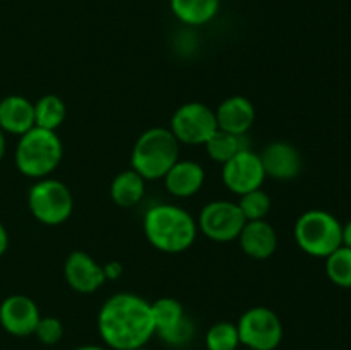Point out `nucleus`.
<instances>
[{
    "instance_id": "nucleus-1",
    "label": "nucleus",
    "mask_w": 351,
    "mask_h": 350,
    "mask_svg": "<svg viewBox=\"0 0 351 350\" xmlns=\"http://www.w3.org/2000/svg\"><path fill=\"white\" fill-rule=\"evenodd\" d=\"M98 333L106 349L134 350L154 336L151 302L130 292L106 299L98 312Z\"/></svg>"
},
{
    "instance_id": "nucleus-2",
    "label": "nucleus",
    "mask_w": 351,
    "mask_h": 350,
    "mask_svg": "<svg viewBox=\"0 0 351 350\" xmlns=\"http://www.w3.org/2000/svg\"><path fill=\"white\" fill-rule=\"evenodd\" d=\"M143 230L147 242L165 254H180L191 249L197 237V220L182 206L160 202L146 211Z\"/></svg>"
},
{
    "instance_id": "nucleus-3",
    "label": "nucleus",
    "mask_w": 351,
    "mask_h": 350,
    "mask_svg": "<svg viewBox=\"0 0 351 350\" xmlns=\"http://www.w3.org/2000/svg\"><path fill=\"white\" fill-rule=\"evenodd\" d=\"M180 160V143L167 127H151L137 137L132 148L130 165L141 177L161 180Z\"/></svg>"
},
{
    "instance_id": "nucleus-4",
    "label": "nucleus",
    "mask_w": 351,
    "mask_h": 350,
    "mask_svg": "<svg viewBox=\"0 0 351 350\" xmlns=\"http://www.w3.org/2000/svg\"><path fill=\"white\" fill-rule=\"evenodd\" d=\"M62 158L64 146L58 134L40 127H33L19 136L14 154L17 170L34 180L50 177L60 165Z\"/></svg>"
},
{
    "instance_id": "nucleus-5",
    "label": "nucleus",
    "mask_w": 351,
    "mask_h": 350,
    "mask_svg": "<svg viewBox=\"0 0 351 350\" xmlns=\"http://www.w3.org/2000/svg\"><path fill=\"white\" fill-rule=\"evenodd\" d=\"M295 242L312 257H328L343 246V225L332 213L308 209L298 216L293 229Z\"/></svg>"
},
{
    "instance_id": "nucleus-6",
    "label": "nucleus",
    "mask_w": 351,
    "mask_h": 350,
    "mask_svg": "<svg viewBox=\"0 0 351 350\" xmlns=\"http://www.w3.org/2000/svg\"><path fill=\"white\" fill-rule=\"evenodd\" d=\"M27 206L34 218L48 226L67 222L74 211V198L67 185L58 178H38L27 192Z\"/></svg>"
},
{
    "instance_id": "nucleus-7",
    "label": "nucleus",
    "mask_w": 351,
    "mask_h": 350,
    "mask_svg": "<svg viewBox=\"0 0 351 350\" xmlns=\"http://www.w3.org/2000/svg\"><path fill=\"white\" fill-rule=\"evenodd\" d=\"M240 343L247 350H276L283 342V323L273 309L266 305L250 307L237 323Z\"/></svg>"
},
{
    "instance_id": "nucleus-8",
    "label": "nucleus",
    "mask_w": 351,
    "mask_h": 350,
    "mask_svg": "<svg viewBox=\"0 0 351 350\" xmlns=\"http://www.w3.org/2000/svg\"><path fill=\"white\" fill-rule=\"evenodd\" d=\"M168 129L180 144L201 146L218 130L216 113L201 102H187L173 112Z\"/></svg>"
},
{
    "instance_id": "nucleus-9",
    "label": "nucleus",
    "mask_w": 351,
    "mask_h": 350,
    "mask_svg": "<svg viewBox=\"0 0 351 350\" xmlns=\"http://www.w3.org/2000/svg\"><path fill=\"white\" fill-rule=\"evenodd\" d=\"M245 222V216L242 215L237 202L218 199L209 201L201 209L197 229L213 242H232L239 239Z\"/></svg>"
},
{
    "instance_id": "nucleus-10",
    "label": "nucleus",
    "mask_w": 351,
    "mask_h": 350,
    "mask_svg": "<svg viewBox=\"0 0 351 350\" xmlns=\"http://www.w3.org/2000/svg\"><path fill=\"white\" fill-rule=\"evenodd\" d=\"M221 178L230 192L242 196L254 189L263 187L264 180H266V172H264L259 154L247 148L232 160L223 163Z\"/></svg>"
},
{
    "instance_id": "nucleus-11",
    "label": "nucleus",
    "mask_w": 351,
    "mask_h": 350,
    "mask_svg": "<svg viewBox=\"0 0 351 350\" xmlns=\"http://www.w3.org/2000/svg\"><path fill=\"white\" fill-rule=\"evenodd\" d=\"M40 319V307L27 295H9L0 304V326L12 336L23 338V336L34 335Z\"/></svg>"
},
{
    "instance_id": "nucleus-12",
    "label": "nucleus",
    "mask_w": 351,
    "mask_h": 350,
    "mask_svg": "<svg viewBox=\"0 0 351 350\" xmlns=\"http://www.w3.org/2000/svg\"><path fill=\"white\" fill-rule=\"evenodd\" d=\"M266 177L274 180H293L300 175L304 161L297 148L288 141H273L259 153Z\"/></svg>"
},
{
    "instance_id": "nucleus-13",
    "label": "nucleus",
    "mask_w": 351,
    "mask_h": 350,
    "mask_svg": "<svg viewBox=\"0 0 351 350\" xmlns=\"http://www.w3.org/2000/svg\"><path fill=\"white\" fill-rule=\"evenodd\" d=\"M65 281L79 294H93L106 281L105 270L84 250H74L64 263Z\"/></svg>"
},
{
    "instance_id": "nucleus-14",
    "label": "nucleus",
    "mask_w": 351,
    "mask_h": 350,
    "mask_svg": "<svg viewBox=\"0 0 351 350\" xmlns=\"http://www.w3.org/2000/svg\"><path fill=\"white\" fill-rule=\"evenodd\" d=\"M215 113L218 129L239 134V136H247V132L252 129L257 115L254 103L242 95H233L223 100Z\"/></svg>"
},
{
    "instance_id": "nucleus-15",
    "label": "nucleus",
    "mask_w": 351,
    "mask_h": 350,
    "mask_svg": "<svg viewBox=\"0 0 351 350\" xmlns=\"http://www.w3.org/2000/svg\"><path fill=\"white\" fill-rule=\"evenodd\" d=\"M237 240L243 253L257 261L269 259L278 249V233L267 220L245 222Z\"/></svg>"
},
{
    "instance_id": "nucleus-16",
    "label": "nucleus",
    "mask_w": 351,
    "mask_h": 350,
    "mask_svg": "<svg viewBox=\"0 0 351 350\" xmlns=\"http://www.w3.org/2000/svg\"><path fill=\"white\" fill-rule=\"evenodd\" d=\"M206 170L199 161L178 160L163 177L165 187L175 198H192L202 189Z\"/></svg>"
},
{
    "instance_id": "nucleus-17",
    "label": "nucleus",
    "mask_w": 351,
    "mask_h": 350,
    "mask_svg": "<svg viewBox=\"0 0 351 350\" xmlns=\"http://www.w3.org/2000/svg\"><path fill=\"white\" fill-rule=\"evenodd\" d=\"M34 127V103L21 95L0 100V129L5 134L23 136Z\"/></svg>"
},
{
    "instance_id": "nucleus-18",
    "label": "nucleus",
    "mask_w": 351,
    "mask_h": 350,
    "mask_svg": "<svg viewBox=\"0 0 351 350\" xmlns=\"http://www.w3.org/2000/svg\"><path fill=\"white\" fill-rule=\"evenodd\" d=\"M146 178L129 168L115 175L110 185V198L120 208H132L143 201L146 194Z\"/></svg>"
},
{
    "instance_id": "nucleus-19",
    "label": "nucleus",
    "mask_w": 351,
    "mask_h": 350,
    "mask_svg": "<svg viewBox=\"0 0 351 350\" xmlns=\"http://www.w3.org/2000/svg\"><path fill=\"white\" fill-rule=\"evenodd\" d=\"M170 9L180 23L187 26H202L216 17L219 0H170Z\"/></svg>"
},
{
    "instance_id": "nucleus-20",
    "label": "nucleus",
    "mask_w": 351,
    "mask_h": 350,
    "mask_svg": "<svg viewBox=\"0 0 351 350\" xmlns=\"http://www.w3.org/2000/svg\"><path fill=\"white\" fill-rule=\"evenodd\" d=\"M206 146V153L216 163H226L232 160L233 156L240 153V151L249 148V141L247 136H239V134L226 132V130L218 129L211 137L208 139Z\"/></svg>"
},
{
    "instance_id": "nucleus-21",
    "label": "nucleus",
    "mask_w": 351,
    "mask_h": 350,
    "mask_svg": "<svg viewBox=\"0 0 351 350\" xmlns=\"http://www.w3.org/2000/svg\"><path fill=\"white\" fill-rule=\"evenodd\" d=\"M67 106L65 102L57 95H45L34 103V127L47 130H55L65 122Z\"/></svg>"
},
{
    "instance_id": "nucleus-22",
    "label": "nucleus",
    "mask_w": 351,
    "mask_h": 350,
    "mask_svg": "<svg viewBox=\"0 0 351 350\" xmlns=\"http://www.w3.org/2000/svg\"><path fill=\"white\" fill-rule=\"evenodd\" d=\"M151 312H153L154 335L156 336L160 333L168 331L187 318V312H185L182 302L173 297H161L151 302Z\"/></svg>"
},
{
    "instance_id": "nucleus-23",
    "label": "nucleus",
    "mask_w": 351,
    "mask_h": 350,
    "mask_svg": "<svg viewBox=\"0 0 351 350\" xmlns=\"http://www.w3.org/2000/svg\"><path fill=\"white\" fill-rule=\"evenodd\" d=\"M206 350H239L240 343L237 323L218 321L208 328L204 335Z\"/></svg>"
},
{
    "instance_id": "nucleus-24",
    "label": "nucleus",
    "mask_w": 351,
    "mask_h": 350,
    "mask_svg": "<svg viewBox=\"0 0 351 350\" xmlns=\"http://www.w3.org/2000/svg\"><path fill=\"white\" fill-rule=\"evenodd\" d=\"M326 275L339 288H351V249L339 246L326 257Z\"/></svg>"
},
{
    "instance_id": "nucleus-25",
    "label": "nucleus",
    "mask_w": 351,
    "mask_h": 350,
    "mask_svg": "<svg viewBox=\"0 0 351 350\" xmlns=\"http://www.w3.org/2000/svg\"><path fill=\"white\" fill-rule=\"evenodd\" d=\"M237 205H239L240 211L245 216L247 222H254V220H266L273 201H271V196L261 187L240 196V201Z\"/></svg>"
},
{
    "instance_id": "nucleus-26",
    "label": "nucleus",
    "mask_w": 351,
    "mask_h": 350,
    "mask_svg": "<svg viewBox=\"0 0 351 350\" xmlns=\"http://www.w3.org/2000/svg\"><path fill=\"white\" fill-rule=\"evenodd\" d=\"M158 336H160L161 342H163L165 345L173 347V349H178V350H184L185 347L194 340L195 325L194 321L187 316V318H185L184 321L178 323L177 326H173V328L168 329V331L160 333Z\"/></svg>"
},
{
    "instance_id": "nucleus-27",
    "label": "nucleus",
    "mask_w": 351,
    "mask_h": 350,
    "mask_svg": "<svg viewBox=\"0 0 351 350\" xmlns=\"http://www.w3.org/2000/svg\"><path fill=\"white\" fill-rule=\"evenodd\" d=\"M34 336L43 345H57L64 338V323L55 316H41L34 329Z\"/></svg>"
},
{
    "instance_id": "nucleus-28",
    "label": "nucleus",
    "mask_w": 351,
    "mask_h": 350,
    "mask_svg": "<svg viewBox=\"0 0 351 350\" xmlns=\"http://www.w3.org/2000/svg\"><path fill=\"white\" fill-rule=\"evenodd\" d=\"M103 270H105L106 280H117V278H120V275H122V264H120L119 261H108V263L103 266Z\"/></svg>"
},
{
    "instance_id": "nucleus-29",
    "label": "nucleus",
    "mask_w": 351,
    "mask_h": 350,
    "mask_svg": "<svg viewBox=\"0 0 351 350\" xmlns=\"http://www.w3.org/2000/svg\"><path fill=\"white\" fill-rule=\"evenodd\" d=\"M9 247V233H7V229L3 226V223L0 222V256H3Z\"/></svg>"
},
{
    "instance_id": "nucleus-30",
    "label": "nucleus",
    "mask_w": 351,
    "mask_h": 350,
    "mask_svg": "<svg viewBox=\"0 0 351 350\" xmlns=\"http://www.w3.org/2000/svg\"><path fill=\"white\" fill-rule=\"evenodd\" d=\"M343 246L351 249V220L343 225Z\"/></svg>"
},
{
    "instance_id": "nucleus-31",
    "label": "nucleus",
    "mask_w": 351,
    "mask_h": 350,
    "mask_svg": "<svg viewBox=\"0 0 351 350\" xmlns=\"http://www.w3.org/2000/svg\"><path fill=\"white\" fill-rule=\"evenodd\" d=\"M5 151H7V139H5V132L0 129V161L3 160L5 156Z\"/></svg>"
},
{
    "instance_id": "nucleus-32",
    "label": "nucleus",
    "mask_w": 351,
    "mask_h": 350,
    "mask_svg": "<svg viewBox=\"0 0 351 350\" xmlns=\"http://www.w3.org/2000/svg\"><path fill=\"white\" fill-rule=\"evenodd\" d=\"M74 350H110V349H106V347H101V345H81Z\"/></svg>"
},
{
    "instance_id": "nucleus-33",
    "label": "nucleus",
    "mask_w": 351,
    "mask_h": 350,
    "mask_svg": "<svg viewBox=\"0 0 351 350\" xmlns=\"http://www.w3.org/2000/svg\"><path fill=\"white\" fill-rule=\"evenodd\" d=\"M134 350H149L147 347H139V349H134Z\"/></svg>"
},
{
    "instance_id": "nucleus-34",
    "label": "nucleus",
    "mask_w": 351,
    "mask_h": 350,
    "mask_svg": "<svg viewBox=\"0 0 351 350\" xmlns=\"http://www.w3.org/2000/svg\"><path fill=\"white\" fill-rule=\"evenodd\" d=\"M184 350H189V349H184Z\"/></svg>"
},
{
    "instance_id": "nucleus-35",
    "label": "nucleus",
    "mask_w": 351,
    "mask_h": 350,
    "mask_svg": "<svg viewBox=\"0 0 351 350\" xmlns=\"http://www.w3.org/2000/svg\"><path fill=\"white\" fill-rule=\"evenodd\" d=\"M245 350H247V349H245Z\"/></svg>"
}]
</instances>
